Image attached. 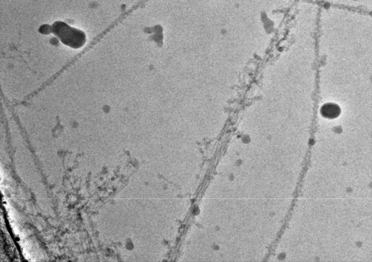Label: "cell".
<instances>
[{
  "label": "cell",
  "mask_w": 372,
  "mask_h": 262,
  "mask_svg": "<svg viewBox=\"0 0 372 262\" xmlns=\"http://www.w3.org/2000/svg\"><path fill=\"white\" fill-rule=\"evenodd\" d=\"M50 31L65 45L73 49L82 47L86 41L85 33L65 22L56 21L50 27Z\"/></svg>",
  "instance_id": "6da1fadb"
},
{
  "label": "cell",
  "mask_w": 372,
  "mask_h": 262,
  "mask_svg": "<svg viewBox=\"0 0 372 262\" xmlns=\"http://www.w3.org/2000/svg\"><path fill=\"white\" fill-rule=\"evenodd\" d=\"M321 113L323 116L328 118H334L340 113L339 106L334 103H326L321 108Z\"/></svg>",
  "instance_id": "7a4b0ae2"
}]
</instances>
